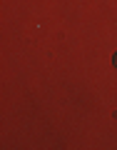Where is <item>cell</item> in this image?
Returning <instances> with one entry per match:
<instances>
[{"mask_svg": "<svg viewBox=\"0 0 117 150\" xmlns=\"http://www.w3.org/2000/svg\"><path fill=\"white\" fill-rule=\"evenodd\" d=\"M115 65H117V53H115Z\"/></svg>", "mask_w": 117, "mask_h": 150, "instance_id": "6da1fadb", "label": "cell"}]
</instances>
